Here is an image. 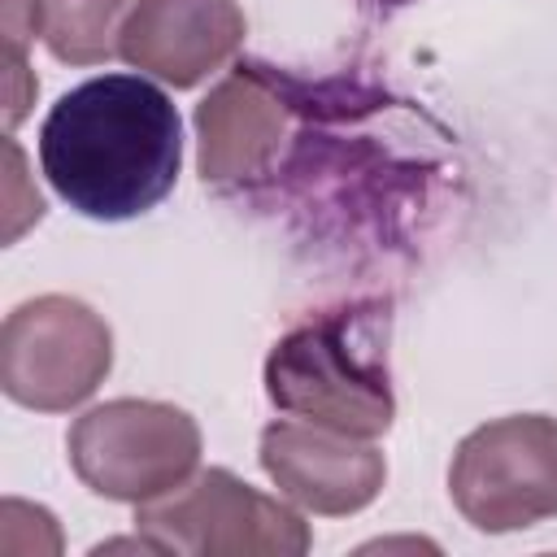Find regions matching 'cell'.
<instances>
[{"label": "cell", "mask_w": 557, "mask_h": 557, "mask_svg": "<svg viewBox=\"0 0 557 557\" xmlns=\"http://www.w3.org/2000/svg\"><path fill=\"white\" fill-rule=\"evenodd\" d=\"M113 370V331L78 296L22 300L0 326V387L35 413H70Z\"/></svg>", "instance_id": "cell-5"}, {"label": "cell", "mask_w": 557, "mask_h": 557, "mask_svg": "<svg viewBox=\"0 0 557 557\" xmlns=\"http://www.w3.org/2000/svg\"><path fill=\"white\" fill-rule=\"evenodd\" d=\"M296 131V100L265 65H235L196 104V170L205 187H244L274 170Z\"/></svg>", "instance_id": "cell-7"}, {"label": "cell", "mask_w": 557, "mask_h": 557, "mask_svg": "<svg viewBox=\"0 0 557 557\" xmlns=\"http://www.w3.org/2000/svg\"><path fill=\"white\" fill-rule=\"evenodd\" d=\"M135 4L139 0H39V35L65 65H104L117 57Z\"/></svg>", "instance_id": "cell-10"}, {"label": "cell", "mask_w": 557, "mask_h": 557, "mask_svg": "<svg viewBox=\"0 0 557 557\" xmlns=\"http://www.w3.org/2000/svg\"><path fill=\"white\" fill-rule=\"evenodd\" d=\"M65 453L83 487L104 500L144 505L196 474L200 426L178 405L117 396L74 418Z\"/></svg>", "instance_id": "cell-4"}, {"label": "cell", "mask_w": 557, "mask_h": 557, "mask_svg": "<svg viewBox=\"0 0 557 557\" xmlns=\"http://www.w3.org/2000/svg\"><path fill=\"white\" fill-rule=\"evenodd\" d=\"M448 496L487 535L557 518V418L509 413L474 426L453 453Z\"/></svg>", "instance_id": "cell-6"}, {"label": "cell", "mask_w": 557, "mask_h": 557, "mask_svg": "<svg viewBox=\"0 0 557 557\" xmlns=\"http://www.w3.org/2000/svg\"><path fill=\"white\" fill-rule=\"evenodd\" d=\"M270 483L300 509L322 518L361 513L387 483V461L374 440L318 426L305 418H274L257 444Z\"/></svg>", "instance_id": "cell-8"}, {"label": "cell", "mask_w": 557, "mask_h": 557, "mask_svg": "<svg viewBox=\"0 0 557 557\" xmlns=\"http://www.w3.org/2000/svg\"><path fill=\"white\" fill-rule=\"evenodd\" d=\"M379 4H413V0H379Z\"/></svg>", "instance_id": "cell-12"}, {"label": "cell", "mask_w": 557, "mask_h": 557, "mask_svg": "<svg viewBox=\"0 0 557 557\" xmlns=\"http://www.w3.org/2000/svg\"><path fill=\"white\" fill-rule=\"evenodd\" d=\"M135 535L178 557H300L313 544L309 522L278 496L209 466L174 492L135 505Z\"/></svg>", "instance_id": "cell-3"}, {"label": "cell", "mask_w": 557, "mask_h": 557, "mask_svg": "<svg viewBox=\"0 0 557 557\" xmlns=\"http://www.w3.org/2000/svg\"><path fill=\"white\" fill-rule=\"evenodd\" d=\"M248 35V17L235 0H139L122 26L117 57L174 87L187 91L222 70Z\"/></svg>", "instance_id": "cell-9"}, {"label": "cell", "mask_w": 557, "mask_h": 557, "mask_svg": "<svg viewBox=\"0 0 557 557\" xmlns=\"http://www.w3.org/2000/svg\"><path fill=\"white\" fill-rule=\"evenodd\" d=\"M39 30V0H4V65H26V44Z\"/></svg>", "instance_id": "cell-11"}, {"label": "cell", "mask_w": 557, "mask_h": 557, "mask_svg": "<svg viewBox=\"0 0 557 557\" xmlns=\"http://www.w3.org/2000/svg\"><path fill=\"white\" fill-rule=\"evenodd\" d=\"M265 396L278 413L361 440L387 435L396 418L387 370V309L339 305L292 326L265 357Z\"/></svg>", "instance_id": "cell-2"}, {"label": "cell", "mask_w": 557, "mask_h": 557, "mask_svg": "<svg viewBox=\"0 0 557 557\" xmlns=\"http://www.w3.org/2000/svg\"><path fill=\"white\" fill-rule=\"evenodd\" d=\"M183 165V122L148 74H96L39 126V170L83 218L126 222L157 209Z\"/></svg>", "instance_id": "cell-1"}]
</instances>
